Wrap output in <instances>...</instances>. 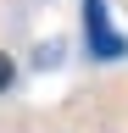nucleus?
<instances>
[{
    "mask_svg": "<svg viewBox=\"0 0 128 133\" xmlns=\"http://www.w3.org/2000/svg\"><path fill=\"white\" fill-rule=\"evenodd\" d=\"M78 6H84V50H89V61H123L128 56V39L111 28L106 0H78Z\"/></svg>",
    "mask_w": 128,
    "mask_h": 133,
    "instance_id": "obj_1",
    "label": "nucleus"
},
{
    "mask_svg": "<svg viewBox=\"0 0 128 133\" xmlns=\"http://www.w3.org/2000/svg\"><path fill=\"white\" fill-rule=\"evenodd\" d=\"M11 78H17V61H11V56H6V50H0V94H6V89H11Z\"/></svg>",
    "mask_w": 128,
    "mask_h": 133,
    "instance_id": "obj_2",
    "label": "nucleus"
}]
</instances>
